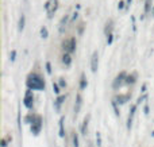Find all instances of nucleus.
<instances>
[{"label": "nucleus", "mask_w": 154, "mask_h": 147, "mask_svg": "<svg viewBox=\"0 0 154 147\" xmlns=\"http://www.w3.org/2000/svg\"><path fill=\"white\" fill-rule=\"evenodd\" d=\"M27 85H29V88H31V89H43L45 88V84H43V81L39 78L37 74H32V76L29 77V80H27Z\"/></svg>", "instance_id": "nucleus-1"}, {"label": "nucleus", "mask_w": 154, "mask_h": 147, "mask_svg": "<svg viewBox=\"0 0 154 147\" xmlns=\"http://www.w3.org/2000/svg\"><path fill=\"white\" fill-rule=\"evenodd\" d=\"M57 4H58L57 0H49L47 3H46L45 8H46V11H47L49 18H51V16H53V14L55 12V10H57Z\"/></svg>", "instance_id": "nucleus-2"}, {"label": "nucleus", "mask_w": 154, "mask_h": 147, "mask_svg": "<svg viewBox=\"0 0 154 147\" xmlns=\"http://www.w3.org/2000/svg\"><path fill=\"white\" fill-rule=\"evenodd\" d=\"M62 46H64V49L68 53H72V51H74V47H76V41H74V38L66 39V41H64Z\"/></svg>", "instance_id": "nucleus-3"}, {"label": "nucleus", "mask_w": 154, "mask_h": 147, "mask_svg": "<svg viewBox=\"0 0 154 147\" xmlns=\"http://www.w3.org/2000/svg\"><path fill=\"white\" fill-rule=\"evenodd\" d=\"M97 64H99V60H97V53L95 51L92 55V72L93 73L97 70Z\"/></svg>", "instance_id": "nucleus-4"}, {"label": "nucleus", "mask_w": 154, "mask_h": 147, "mask_svg": "<svg viewBox=\"0 0 154 147\" xmlns=\"http://www.w3.org/2000/svg\"><path fill=\"white\" fill-rule=\"evenodd\" d=\"M71 61H72V60H71V55H69V53H66V54L62 57V62H64L66 66H69V65H71Z\"/></svg>", "instance_id": "nucleus-5"}, {"label": "nucleus", "mask_w": 154, "mask_h": 147, "mask_svg": "<svg viewBox=\"0 0 154 147\" xmlns=\"http://www.w3.org/2000/svg\"><path fill=\"white\" fill-rule=\"evenodd\" d=\"M31 101H32V97L30 96V93H27V97H26V105L29 107V108H31Z\"/></svg>", "instance_id": "nucleus-6"}, {"label": "nucleus", "mask_w": 154, "mask_h": 147, "mask_svg": "<svg viewBox=\"0 0 154 147\" xmlns=\"http://www.w3.org/2000/svg\"><path fill=\"white\" fill-rule=\"evenodd\" d=\"M23 27H24V16H20V20H19V30L22 31L23 30Z\"/></svg>", "instance_id": "nucleus-7"}, {"label": "nucleus", "mask_w": 154, "mask_h": 147, "mask_svg": "<svg viewBox=\"0 0 154 147\" xmlns=\"http://www.w3.org/2000/svg\"><path fill=\"white\" fill-rule=\"evenodd\" d=\"M87 127H88V118H85V120H84V125H83V134L84 135L87 134Z\"/></svg>", "instance_id": "nucleus-8"}, {"label": "nucleus", "mask_w": 154, "mask_h": 147, "mask_svg": "<svg viewBox=\"0 0 154 147\" xmlns=\"http://www.w3.org/2000/svg\"><path fill=\"white\" fill-rule=\"evenodd\" d=\"M64 119H61V122H60V135L61 136H64Z\"/></svg>", "instance_id": "nucleus-9"}, {"label": "nucleus", "mask_w": 154, "mask_h": 147, "mask_svg": "<svg viewBox=\"0 0 154 147\" xmlns=\"http://www.w3.org/2000/svg\"><path fill=\"white\" fill-rule=\"evenodd\" d=\"M41 35H42V38H47V30H46L45 27L41 29Z\"/></svg>", "instance_id": "nucleus-10"}, {"label": "nucleus", "mask_w": 154, "mask_h": 147, "mask_svg": "<svg viewBox=\"0 0 154 147\" xmlns=\"http://www.w3.org/2000/svg\"><path fill=\"white\" fill-rule=\"evenodd\" d=\"M150 1H151V0H148V1H146V10H145L146 12L149 11V7H150Z\"/></svg>", "instance_id": "nucleus-11"}, {"label": "nucleus", "mask_w": 154, "mask_h": 147, "mask_svg": "<svg viewBox=\"0 0 154 147\" xmlns=\"http://www.w3.org/2000/svg\"><path fill=\"white\" fill-rule=\"evenodd\" d=\"M74 146H78V139H77V135H76V136H74Z\"/></svg>", "instance_id": "nucleus-12"}, {"label": "nucleus", "mask_w": 154, "mask_h": 147, "mask_svg": "<svg viewBox=\"0 0 154 147\" xmlns=\"http://www.w3.org/2000/svg\"><path fill=\"white\" fill-rule=\"evenodd\" d=\"M127 1H128V3H131V0H127Z\"/></svg>", "instance_id": "nucleus-13"}, {"label": "nucleus", "mask_w": 154, "mask_h": 147, "mask_svg": "<svg viewBox=\"0 0 154 147\" xmlns=\"http://www.w3.org/2000/svg\"><path fill=\"white\" fill-rule=\"evenodd\" d=\"M153 15H154V11H153Z\"/></svg>", "instance_id": "nucleus-14"}]
</instances>
